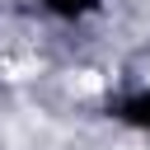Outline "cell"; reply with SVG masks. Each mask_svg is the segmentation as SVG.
<instances>
[{
  "label": "cell",
  "mask_w": 150,
  "mask_h": 150,
  "mask_svg": "<svg viewBox=\"0 0 150 150\" xmlns=\"http://www.w3.org/2000/svg\"><path fill=\"white\" fill-rule=\"evenodd\" d=\"M52 19H61V23H80V19H89V14H98V5L103 0H38Z\"/></svg>",
  "instance_id": "cell-2"
},
{
  "label": "cell",
  "mask_w": 150,
  "mask_h": 150,
  "mask_svg": "<svg viewBox=\"0 0 150 150\" xmlns=\"http://www.w3.org/2000/svg\"><path fill=\"white\" fill-rule=\"evenodd\" d=\"M112 117H117L122 127H131V131H145V136H150V84H145V89L122 94V98L112 103Z\"/></svg>",
  "instance_id": "cell-1"
}]
</instances>
